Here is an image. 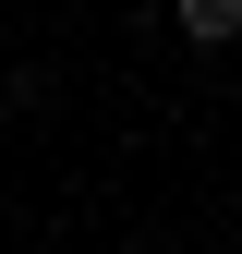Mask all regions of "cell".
<instances>
[{"label":"cell","mask_w":242,"mask_h":254,"mask_svg":"<svg viewBox=\"0 0 242 254\" xmlns=\"http://www.w3.org/2000/svg\"><path fill=\"white\" fill-rule=\"evenodd\" d=\"M170 24L194 49H242V0H170Z\"/></svg>","instance_id":"cell-1"}]
</instances>
